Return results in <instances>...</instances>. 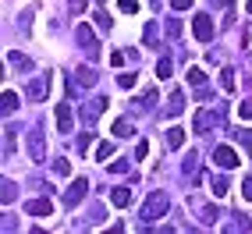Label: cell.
Segmentation results:
<instances>
[{
  "mask_svg": "<svg viewBox=\"0 0 252 234\" xmlns=\"http://www.w3.org/2000/svg\"><path fill=\"white\" fill-rule=\"evenodd\" d=\"M110 153H114V146H110V142H99V146H96V160H107Z\"/></svg>",
  "mask_w": 252,
  "mask_h": 234,
  "instance_id": "33",
  "label": "cell"
},
{
  "mask_svg": "<svg viewBox=\"0 0 252 234\" xmlns=\"http://www.w3.org/2000/svg\"><path fill=\"white\" fill-rule=\"evenodd\" d=\"M86 192H89V181H86V177H75L71 188L64 192V206H78L82 199H86Z\"/></svg>",
  "mask_w": 252,
  "mask_h": 234,
  "instance_id": "6",
  "label": "cell"
},
{
  "mask_svg": "<svg viewBox=\"0 0 252 234\" xmlns=\"http://www.w3.org/2000/svg\"><path fill=\"white\" fill-rule=\"evenodd\" d=\"M110 64H114V68H121V64H125V54H121V50H114V54H110Z\"/></svg>",
  "mask_w": 252,
  "mask_h": 234,
  "instance_id": "39",
  "label": "cell"
},
{
  "mask_svg": "<svg viewBox=\"0 0 252 234\" xmlns=\"http://www.w3.org/2000/svg\"><path fill=\"white\" fill-rule=\"evenodd\" d=\"M135 75H131V71H125V75H117V86H121V89H135Z\"/></svg>",
  "mask_w": 252,
  "mask_h": 234,
  "instance_id": "29",
  "label": "cell"
},
{
  "mask_svg": "<svg viewBox=\"0 0 252 234\" xmlns=\"http://www.w3.org/2000/svg\"><path fill=\"white\" fill-rule=\"evenodd\" d=\"M167 110H171V114H181V110H185V96H181V89L171 92V103H167Z\"/></svg>",
  "mask_w": 252,
  "mask_h": 234,
  "instance_id": "22",
  "label": "cell"
},
{
  "mask_svg": "<svg viewBox=\"0 0 252 234\" xmlns=\"http://www.w3.org/2000/svg\"><path fill=\"white\" fill-rule=\"evenodd\" d=\"M142 39H146V46H157V43H160V25H157V22H146Z\"/></svg>",
  "mask_w": 252,
  "mask_h": 234,
  "instance_id": "15",
  "label": "cell"
},
{
  "mask_svg": "<svg viewBox=\"0 0 252 234\" xmlns=\"http://www.w3.org/2000/svg\"><path fill=\"white\" fill-rule=\"evenodd\" d=\"M231 135H234V139H238V142L245 146V153L252 156V131H249V128H238V131H231Z\"/></svg>",
  "mask_w": 252,
  "mask_h": 234,
  "instance_id": "21",
  "label": "cell"
},
{
  "mask_svg": "<svg viewBox=\"0 0 252 234\" xmlns=\"http://www.w3.org/2000/svg\"><path fill=\"white\" fill-rule=\"evenodd\" d=\"M217 216H220V213H217V206H206V209H203V224H217Z\"/></svg>",
  "mask_w": 252,
  "mask_h": 234,
  "instance_id": "34",
  "label": "cell"
},
{
  "mask_svg": "<svg viewBox=\"0 0 252 234\" xmlns=\"http://www.w3.org/2000/svg\"><path fill=\"white\" fill-rule=\"evenodd\" d=\"M71 128H75V114H71V107H68V103H57V131H61V135H68Z\"/></svg>",
  "mask_w": 252,
  "mask_h": 234,
  "instance_id": "10",
  "label": "cell"
},
{
  "mask_svg": "<svg viewBox=\"0 0 252 234\" xmlns=\"http://www.w3.org/2000/svg\"><path fill=\"white\" fill-rule=\"evenodd\" d=\"M99 4H103V0H99Z\"/></svg>",
  "mask_w": 252,
  "mask_h": 234,
  "instance_id": "43",
  "label": "cell"
},
{
  "mask_svg": "<svg viewBox=\"0 0 252 234\" xmlns=\"http://www.w3.org/2000/svg\"><path fill=\"white\" fill-rule=\"evenodd\" d=\"M224 121V110H195V135H206Z\"/></svg>",
  "mask_w": 252,
  "mask_h": 234,
  "instance_id": "2",
  "label": "cell"
},
{
  "mask_svg": "<svg viewBox=\"0 0 252 234\" xmlns=\"http://www.w3.org/2000/svg\"><path fill=\"white\" fill-rule=\"evenodd\" d=\"M167 146H171V149H181V146H185V128H171V131H167Z\"/></svg>",
  "mask_w": 252,
  "mask_h": 234,
  "instance_id": "19",
  "label": "cell"
},
{
  "mask_svg": "<svg viewBox=\"0 0 252 234\" xmlns=\"http://www.w3.org/2000/svg\"><path fill=\"white\" fill-rule=\"evenodd\" d=\"M103 110H107V99H103V96H99V99H93V103H89V110H86V107H82V117H86V121H96V117H99V114H103Z\"/></svg>",
  "mask_w": 252,
  "mask_h": 234,
  "instance_id": "12",
  "label": "cell"
},
{
  "mask_svg": "<svg viewBox=\"0 0 252 234\" xmlns=\"http://www.w3.org/2000/svg\"><path fill=\"white\" fill-rule=\"evenodd\" d=\"M75 39H78V46L86 50L89 57H99V46H96V36H93V29H89V25H78Z\"/></svg>",
  "mask_w": 252,
  "mask_h": 234,
  "instance_id": "8",
  "label": "cell"
},
{
  "mask_svg": "<svg viewBox=\"0 0 252 234\" xmlns=\"http://www.w3.org/2000/svg\"><path fill=\"white\" fill-rule=\"evenodd\" d=\"M195 174H199V153L185 156V177H195Z\"/></svg>",
  "mask_w": 252,
  "mask_h": 234,
  "instance_id": "23",
  "label": "cell"
},
{
  "mask_svg": "<svg viewBox=\"0 0 252 234\" xmlns=\"http://www.w3.org/2000/svg\"><path fill=\"white\" fill-rule=\"evenodd\" d=\"M192 4H195V0H171V7H174V11H189Z\"/></svg>",
  "mask_w": 252,
  "mask_h": 234,
  "instance_id": "38",
  "label": "cell"
},
{
  "mask_svg": "<svg viewBox=\"0 0 252 234\" xmlns=\"http://www.w3.org/2000/svg\"><path fill=\"white\" fill-rule=\"evenodd\" d=\"M153 103H157V89H146L142 99H139V107H142V110H153Z\"/></svg>",
  "mask_w": 252,
  "mask_h": 234,
  "instance_id": "25",
  "label": "cell"
},
{
  "mask_svg": "<svg viewBox=\"0 0 252 234\" xmlns=\"http://www.w3.org/2000/svg\"><path fill=\"white\" fill-rule=\"evenodd\" d=\"M114 135H117V139L135 135V128H131V121H128V117H117V121H114Z\"/></svg>",
  "mask_w": 252,
  "mask_h": 234,
  "instance_id": "16",
  "label": "cell"
},
{
  "mask_svg": "<svg viewBox=\"0 0 252 234\" xmlns=\"http://www.w3.org/2000/svg\"><path fill=\"white\" fill-rule=\"evenodd\" d=\"M29 99H32V103H43V99H46V92H50V75H36V78H32L29 82Z\"/></svg>",
  "mask_w": 252,
  "mask_h": 234,
  "instance_id": "5",
  "label": "cell"
},
{
  "mask_svg": "<svg viewBox=\"0 0 252 234\" xmlns=\"http://www.w3.org/2000/svg\"><path fill=\"white\" fill-rule=\"evenodd\" d=\"M171 71H174V64L167 60V57H160V60H157V75H160V78H171Z\"/></svg>",
  "mask_w": 252,
  "mask_h": 234,
  "instance_id": "27",
  "label": "cell"
},
{
  "mask_svg": "<svg viewBox=\"0 0 252 234\" xmlns=\"http://www.w3.org/2000/svg\"><path fill=\"white\" fill-rule=\"evenodd\" d=\"M220 89H224V92H231V89H234V71H231V68H224V71H220Z\"/></svg>",
  "mask_w": 252,
  "mask_h": 234,
  "instance_id": "26",
  "label": "cell"
},
{
  "mask_svg": "<svg viewBox=\"0 0 252 234\" xmlns=\"http://www.w3.org/2000/svg\"><path fill=\"white\" fill-rule=\"evenodd\" d=\"M210 188H213V195H217V199H224V195H227V188H231V181H227V177H213V181H210Z\"/></svg>",
  "mask_w": 252,
  "mask_h": 234,
  "instance_id": "20",
  "label": "cell"
},
{
  "mask_svg": "<svg viewBox=\"0 0 252 234\" xmlns=\"http://www.w3.org/2000/svg\"><path fill=\"white\" fill-rule=\"evenodd\" d=\"M96 86V71L93 68H78L75 78H71V96H78L82 89H93Z\"/></svg>",
  "mask_w": 252,
  "mask_h": 234,
  "instance_id": "7",
  "label": "cell"
},
{
  "mask_svg": "<svg viewBox=\"0 0 252 234\" xmlns=\"http://www.w3.org/2000/svg\"><path fill=\"white\" fill-rule=\"evenodd\" d=\"M245 7H249V11H252V0H245Z\"/></svg>",
  "mask_w": 252,
  "mask_h": 234,
  "instance_id": "42",
  "label": "cell"
},
{
  "mask_svg": "<svg viewBox=\"0 0 252 234\" xmlns=\"http://www.w3.org/2000/svg\"><path fill=\"white\" fill-rule=\"evenodd\" d=\"M242 195H245V203H252V177L242 181Z\"/></svg>",
  "mask_w": 252,
  "mask_h": 234,
  "instance_id": "37",
  "label": "cell"
},
{
  "mask_svg": "<svg viewBox=\"0 0 252 234\" xmlns=\"http://www.w3.org/2000/svg\"><path fill=\"white\" fill-rule=\"evenodd\" d=\"M93 18H96V25H99V29H103V32H107V29L114 25V22H110V14H107V11H96V14H93Z\"/></svg>",
  "mask_w": 252,
  "mask_h": 234,
  "instance_id": "31",
  "label": "cell"
},
{
  "mask_svg": "<svg viewBox=\"0 0 252 234\" xmlns=\"http://www.w3.org/2000/svg\"><path fill=\"white\" fill-rule=\"evenodd\" d=\"M43 156H46V135H43L39 128H32V131H29V160L39 163Z\"/></svg>",
  "mask_w": 252,
  "mask_h": 234,
  "instance_id": "4",
  "label": "cell"
},
{
  "mask_svg": "<svg viewBox=\"0 0 252 234\" xmlns=\"http://www.w3.org/2000/svg\"><path fill=\"white\" fill-rule=\"evenodd\" d=\"M167 209H171V195H167L163 188H157V192L142 203V220H146V224H153V220H160Z\"/></svg>",
  "mask_w": 252,
  "mask_h": 234,
  "instance_id": "1",
  "label": "cell"
},
{
  "mask_svg": "<svg viewBox=\"0 0 252 234\" xmlns=\"http://www.w3.org/2000/svg\"><path fill=\"white\" fill-rule=\"evenodd\" d=\"M7 60H11V64H14V68H25V71H29V68H32V60H29V57H25V54H18V50H14V54H11V57H7Z\"/></svg>",
  "mask_w": 252,
  "mask_h": 234,
  "instance_id": "24",
  "label": "cell"
},
{
  "mask_svg": "<svg viewBox=\"0 0 252 234\" xmlns=\"http://www.w3.org/2000/svg\"><path fill=\"white\" fill-rule=\"evenodd\" d=\"M110 171H114V174H125V171H128V163H125V160H117V163H110Z\"/></svg>",
  "mask_w": 252,
  "mask_h": 234,
  "instance_id": "41",
  "label": "cell"
},
{
  "mask_svg": "<svg viewBox=\"0 0 252 234\" xmlns=\"http://www.w3.org/2000/svg\"><path fill=\"white\" fill-rule=\"evenodd\" d=\"M14 142H18V128L4 131V156H14Z\"/></svg>",
  "mask_w": 252,
  "mask_h": 234,
  "instance_id": "18",
  "label": "cell"
},
{
  "mask_svg": "<svg viewBox=\"0 0 252 234\" xmlns=\"http://www.w3.org/2000/svg\"><path fill=\"white\" fill-rule=\"evenodd\" d=\"M54 174H57V177H68V174H71V163H68V160H54Z\"/></svg>",
  "mask_w": 252,
  "mask_h": 234,
  "instance_id": "30",
  "label": "cell"
},
{
  "mask_svg": "<svg viewBox=\"0 0 252 234\" xmlns=\"http://www.w3.org/2000/svg\"><path fill=\"white\" fill-rule=\"evenodd\" d=\"M0 110H4L7 117H11L14 110H18V92H11V89H7L4 96H0Z\"/></svg>",
  "mask_w": 252,
  "mask_h": 234,
  "instance_id": "14",
  "label": "cell"
},
{
  "mask_svg": "<svg viewBox=\"0 0 252 234\" xmlns=\"http://www.w3.org/2000/svg\"><path fill=\"white\" fill-rule=\"evenodd\" d=\"M192 32H195L199 43H210V39H213V22H210V14H199V18L192 22Z\"/></svg>",
  "mask_w": 252,
  "mask_h": 234,
  "instance_id": "9",
  "label": "cell"
},
{
  "mask_svg": "<svg viewBox=\"0 0 252 234\" xmlns=\"http://www.w3.org/2000/svg\"><path fill=\"white\" fill-rule=\"evenodd\" d=\"M213 163L220 167V171H234L242 160H238V153H234L231 146H217V149H213Z\"/></svg>",
  "mask_w": 252,
  "mask_h": 234,
  "instance_id": "3",
  "label": "cell"
},
{
  "mask_svg": "<svg viewBox=\"0 0 252 234\" xmlns=\"http://www.w3.org/2000/svg\"><path fill=\"white\" fill-rule=\"evenodd\" d=\"M89 146H93V135H89V131H86V135H82V139H78V149H82V153H86V149H89Z\"/></svg>",
  "mask_w": 252,
  "mask_h": 234,
  "instance_id": "40",
  "label": "cell"
},
{
  "mask_svg": "<svg viewBox=\"0 0 252 234\" xmlns=\"http://www.w3.org/2000/svg\"><path fill=\"white\" fill-rule=\"evenodd\" d=\"M117 7H121L125 14H135L139 11V0H117Z\"/></svg>",
  "mask_w": 252,
  "mask_h": 234,
  "instance_id": "32",
  "label": "cell"
},
{
  "mask_svg": "<svg viewBox=\"0 0 252 234\" xmlns=\"http://www.w3.org/2000/svg\"><path fill=\"white\" fill-rule=\"evenodd\" d=\"M189 82H192L195 89H203V86H206V71L199 68V64H192V68H189Z\"/></svg>",
  "mask_w": 252,
  "mask_h": 234,
  "instance_id": "17",
  "label": "cell"
},
{
  "mask_svg": "<svg viewBox=\"0 0 252 234\" xmlns=\"http://www.w3.org/2000/svg\"><path fill=\"white\" fill-rule=\"evenodd\" d=\"M25 209H29V216H50V209H54V206H50L46 199H32Z\"/></svg>",
  "mask_w": 252,
  "mask_h": 234,
  "instance_id": "13",
  "label": "cell"
},
{
  "mask_svg": "<svg viewBox=\"0 0 252 234\" xmlns=\"http://www.w3.org/2000/svg\"><path fill=\"white\" fill-rule=\"evenodd\" d=\"M146 156H149V142L142 139V142L135 146V160H146Z\"/></svg>",
  "mask_w": 252,
  "mask_h": 234,
  "instance_id": "36",
  "label": "cell"
},
{
  "mask_svg": "<svg viewBox=\"0 0 252 234\" xmlns=\"http://www.w3.org/2000/svg\"><path fill=\"white\" fill-rule=\"evenodd\" d=\"M14 195H18V192H14V185H11V181H4V192H0V203H4V206H11V203H14Z\"/></svg>",
  "mask_w": 252,
  "mask_h": 234,
  "instance_id": "28",
  "label": "cell"
},
{
  "mask_svg": "<svg viewBox=\"0 0 252 234\" xmlns=\"http://www.w3.org/2000/svg\"><path fill=\"white\" fill-rule=\"evenodd\" d=\"M238 117L242 121H252V99H245V103L238 107Z\"/></svg>",
  "mask_w": 252,
  "mask_h": 234,
  "instance_id": "35",
  "label": "cell"
},
{
  "mask_svg": "<svg viewBox=\"0 0 252 234\" xmlns=\"http://www.w3.org/2000/svg\"><path fill=\"white\" fill-rule=\"evenodd\" d=\"M110 206H117V209L131 206V188H110Z\"/></svg>",
  "mask_w": 252,
  "mask_h": 234,
  "instance_id": "11",
  "label": "cell"
}]
</instances>
